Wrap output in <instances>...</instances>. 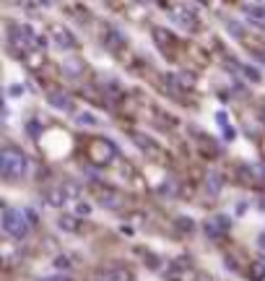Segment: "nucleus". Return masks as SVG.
Wrapping results in <instances>:
<instances>
[{"mask_svg": "<svg viewBox=\"0 0 265 281\" xmlns=\"http://www.w3.org/2000/svg\"><path fill=\"white\" fill-rule=\"evenodd\" d=\"M55 265H57V268H68L70 263H68V258H62V255H60V258L55 260Z\"/></svg>", "mask_w": 265, "mask_h": 281, "instance_id": "obj_22", "label": "nucleus"}, {"mask_svg": "<svg viewBox=\"0 0 265 281\" xmlns=\"http://www.w3.org/2000/svg\"><path fill=\"white\" fill-rule=\"evenodd\" d=\"M252 273H255V278H262L265 276V265L262 263H252Z\"/></svg>", "mask_w": 265, "mask_h": 281, "instance_id": "obj_20", "label": "nucleus"}, {"mask_svg": "<svg viewBox=\"0 0 265 281\" xmlns=\"http://www.w3.org/2000/svg\"><path fill=\"white\" fill-rule=\"evenodd\" d=\"M177 227L185 229V232H193V229H195V224H193L190 216H180V219H177Z\"/></svg>", "mask_w": 265, "mask_h": 281, "instance_id": "obj_17", "label": "nucleus"}, {"mask_svg": "<svg viewBox=\"0 0 265 281\" xmlns=\"http://www.w3.org/2000/svg\"><path fill=\"white\" fill-rule=\"evenodd\" d=\"M75 211H78V216H89L91 214V206H89V203H78Z\"/></svg>", "mask_w": 265, "mask_h": 281, "instance_id": "obj_21", "label": "nucleus"}, {"mask_svg": "<svg viewBox=\"0 0 265 281\" xmlns=\"http://www.w3.org/2000/svg\"><path fill=\"white\" fill-rule=\"evenodd\" d=\"M47 104L55 107V109H62V112H70V109H73L70 97H68V94H60V91H52L50 97H47Z\"/></svg>", "mask_w": 265, "mask_h": 281, "instance_id": "obj_8", "label": "nucleus"}, {"mask_svg": "<svg viewBox=\"0 0 265 281\" xmlns=\"http://www.w3.org/2000/svg\"><path fill=\"white\" fill-rule=\"evenodd\" d=\"M42 281H70L68 276H47V278H42Z\"/></svg>", "mask_w": 265, "mask_h": 281, "instance_id": "obj_23", "label": "nucleus"}, {"mask_svg": "<svg viewBox=\"0 0 265 281\" xmlns=\"http://www.w3.org/2000/svg\"><path fill=\"white\" fill-rule=\"evenodd\" d=\"M75 122L78 125H91V128H94V125H99V120L94 117V112H81V115L75 117Z\"/></svg>", "mask_w": 265, "mask_h": 281, "instance_id": "obj_16", "label": "nucleus"}, {"mask_svg": "<svg viewBox=\"0 0 265 281\" xmlns=\"http://www.w3.org/2000/svg\"><path fill=\"white\" fill-rule=\"evenodd\" d=\"M171 19H174L182 29H190V31L198 26V16H195L193 8H180L177 13H171Z\"/></svg>", "mask_w": 265, "mask_h": 281, "instance_id": "obj_6", "label": "nucleus"}, {"mask_svg": "<svg viewBox=\"0 0 265 281\" xmlns=\"http://www.w3.org/2000/svg\"><path fill=\"white\" fill-rule=\"evenodd\" d=\"M99 281H104V278H99Z\"/></svg>", "mask_w": 265, "mask_h": 281, "instance_id": "obj_25", "label": "nucleus"}, {"mask_svg": "<svg viewBox=\"0 0 265 281\" xmlns=\"http://www.w3.org/2000/svg\"><path fill=\"white\" fill-rule=\"evenodd\" d=\"M115 42H120V44H122V37H120V31H115V29H112V31L107 34V44H109V47H115Z\"/></svg>", "mask_w": 265, "mask_h": 281, "instance_id": "obj_19", "label": "nucleus"}, {"mask_svg": "<svg viewBox=\"0 0 265 281\" xmlns=\"http://www.w3.org/2000/svg\"><path fill=\"white\" fill-rule=\"evenodd\" d=\"M99 203H102V206H107V208H117V206H120V193H115V190H109V187H104Z\"/></svg>", "mask_w": 265, "mask_h": 281, "instance_id": "obj_11", "label": "nucleus"}, {"mask_svg": "<svg viewBox=\"0 0 265 281\" xmlns=\"http://www.w3.org/2000/svg\"><path fill=\"white\" fill-rule=\"evenodd\" d=\"M244 16L247 21L257 26V29H265V6H257V3H247L244 6Z\"/></svg>", "mask_w": 265, "mask_h": 281, "instance_id": "obj_5", "label": "nucleus"}, {"mask_svg": "<svg viewBox=\"0 0 265 281\" xmlns=\"http://www.w3.org/2000/svg\"><path fill=\"white\" fill-rule=\"evenodd\" d=\"M26 211L21 208H6L3 211V232L11 234L13 240H24L26 234H29V227L31 222H26Z\"/></svg>", "mask_w": 265, "mask_h": 281, "instance_id": "obj_2", "label": "nucleus"}, {"mask_svg": "<svg viewBox=\"0 0 265 281\" xmlns=\"http://www.w3.org/2000/svg\"><path fill=\"white\" fill-rule=\"evenodd\" d=\"M29 169V159L21 149H3L0 151V175L6 180H21Z\"/></svg>", "mask_w": 265, "mask_h": 281, "instance_id": "obj_1", "label": "nucleus"}, {"mask_svg": "<svg viewBox=\"0 0 265 281\" xmlns=\"http://www.w3.org/2000/svg\"><path fill=\"white\" fill-rule=\"evenodd\" d=\"M229 227H231V219H229V216H224V214L211 216L208 222L203 224V229H206L208 237H224V234L229 232Z\"/></svg>", "mask_w": 265, "mask_h": 281, "instance_id": "obj_4", "label": "nucleus"}, {"mask_svg": "<svg viewBox=\"0 0 265 281\" xmlns=\"http://www.w3.org/2000/svg\"><path fill=\"white\" fill-rule=\"evenodd\" d=\"M86 156H89L94 164H109V162L115 159V146H112V140H107V138H94V140H89Z\"/></svg>", "mask_w": 265, "mask_h": 281, "instance_id": "obj_3", "label": "nucleus"}, {"mask_svg": "<svg viewBox=\"0 0 265 281\" xmlns=\"http://www.w3.org/2000/svg\"><path fill=\"white\" fill-rule=\"evenodd\" d=\"M65 200H68V195H65V190H62V185L47 193V203H50V206H62Z\"/></svg>", "mask_w": 265, "mask_h": 281, "instance_id": "obj_13", "label": "nucleus"}, {"mask_svg": "<svg viewBox=\"0 0 265 281\" xmlns=\"http://www.w3.org/2000/svg\"><path fill=\"white\" fill-rule=\"evenodd\" d=\"M57 227L65 229V232H78V229H81V227H78V222H75V216H60L57 219Z\"/></svg>", "mask_w": 265, "mask_h": 281, "instance_id": "obj_14", "label": "nucleus"}, {"mask_svg": "<svg viewBox=\"0 0 265 281\" xmlns=\"http://www.w3.org/2000/svg\"><path fill=\"white\" fill-rule=\"evenodd\" d=\"M11 94H24V86H11Z\"/></svg>", "mask_w": 265, "mask_h": 281, "instance_id": "obj_24", "label": "nucleus"}, {"mask_svg": "<svg viewBox=\"0 0 265 281\" xmlns=\"http://www.w3.org/2000/svg\"><path fill=\"white\" fill-rule=\"evenodd\" d=\"M216 122H218V125H221V130H224V135H226V138L231 140V138H234V128H231V125L226 122V115H224V112H218V115H216Z\"/></svg>", "mask_w": 265, "mask_h": 281, "instance_id": "obj_15", "label": "nucleus"}, {"mask_svg": "<svg viewBox=\"0 0 265 281\" xmlns=\"http://www.w3.org/2000/svg\"><path fill=\"white\" fill-rule=\"evenodd\" d=\"M13 39L19 42L24 50H29L31 44H37V37H34V29H31L29 24H21L19 29H16V34H13Z\"/></svg>", "mask_w": 265, "mask_h": 281, "instance_id": "obj_7", "label": "nucleus"}, {"mask_svg": "<svg viewBox=\"0 0 265 281\" xmlns=\"http://www.w3.org/2000/svg\"><path fill=\"white\" fill-rule=\"evenodd\" d=\"M221 185H224L221 175H218V172H208V177H206V190H208V195H218Z\"/></svg>", "mask_w": 265, "mask_h": 281, "instance_id": "obj_10", "label": "nucleus"}, {"mask_svg": "<svg viewBox=\"0 0 265 281\" xmlns=\"http://www.w3.org/2000/svg\"><path fill=\"white\" fill-rule=\"evenodd\" d=\"M102 278H104V281H133L130 271H125V268H109Z\"/></svg>", "mask_w": 265, "mask_h": 281, "instance_id": "obj_12", "label": "nucleus"}, {"mask_svg": "<svg viewBox=\"0 0 265 281\" xmlns=\"http://www.w3.org/2000/svg\"><path fill=\"white\" fill-rule=\"evenodd\" d=\"M52 39H55V44L65 47V50H70V47L75 44V39L70 37V31H68V29H52Z\"/></svg>", "mask_w": 265, "mask_h": 281, "instance_id": "obj_9", "label": "nucleus"}, {"mask_svg": "<svg viewBox=\"0 0 265 281\" xmlns=\"http://www.w3.org/2000/svg\"><path fill=\"white\" fill-rule=\"evenodd\" d=\"M226 26L234 31V37H237V39H242V37H244V29H242L237 21H234V19H229V21H226Z\"/></svg>", "mask_w": 265, "mask_h": 281, "instance_id": "obj_18", "label": "nucleus"}]
</instances>
